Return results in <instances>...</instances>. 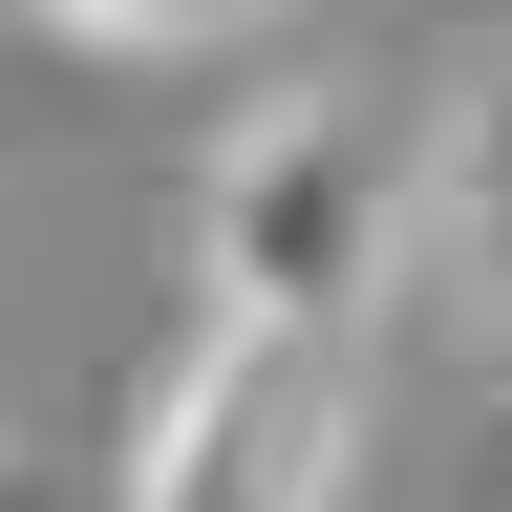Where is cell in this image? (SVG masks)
Returning <instances> with one entry per match:
<instances>
[{
	"instance_id": "1",
	"label": "cell",
	"mask_w": 512,
	"mask_h": 512,
	"mask_svg": "<svg viewBox=\"0 0 512 512\" xmlns=\"http://www.w3.org/2000/svg\"><path fill=\"white\" fill-rule=\"evenodd\" d=\"M384 235H406V150L363 86H278L192 192V320L214 342H363Z\"/></svg>"
},
{
	"instance_id": "2",
	"label": "cell",
	"mask_w": 512,
	"mask_h": 512,
	"mask_svg": "<svg viewBox=\"0 0 512 512\" xmlns=\"http://www.w3.org/2000/svg\"><path fill=\"white\" fill-rule=\"evenodd\" d=\"M363 427V342H214L192 320L150 384V448H128V512H320Z\"/></svg>"
},
{
	"instance_id": "3",
	"label": "cell",
	"mask_w": 512,
	"mask_h": 512,
	"mask_svg": "<svg viewBox=\"0 0 512 512\" xmlns=\"http://www.w3.org/2000/svg\"><path fill=\"white\" fill-rule=\"evenodd\" d=\"M64 43H107V64H214L235 22H278V0H43Z\"/></svg>"
},
{
	"instance_id": "4",
	"label": "cell",
	"mask_w": 512,
	"mask_h": 512,
	"mask_svg": "<svg viewBox=\"0 0 512 512\" xmlns=\"http://www.w3.org/2000/svg\"><path fill=\"white\" fill-rule=\"evenodd\" d=\"M470 256H491V299H512V43H491V86H470Z\"/></svg>"
}]
</instances>
